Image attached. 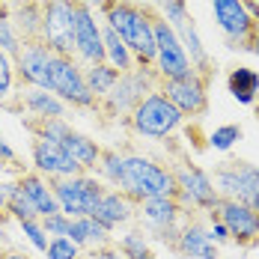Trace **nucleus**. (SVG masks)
Instances as JSON below:
<instances>
[{"label":"nucleus","mask_w":259,"mask_h":259,"mask_svg":"<svg viewBox=\"0 0 259 259\" xmlns=\"http://www.w3.org/2000/svg\"><path fill=\"white\" fill-rule=\"evenodd\" d=\"M0 188H3V197H6V214H9L12 221L21 224V221H30V218H39L36 206L30 203V197L21 191L18 182H3Z\"/></svg>","instance_id":"nucleus-27"},{"label":"nucleus","mask_w":259,"mask_h":259,"mask_svg":"<svg viewBox=\"0 0 259 259\" xmlns=\"http://www.w3.org/2000/svg\"><path fill=\"white\" fill-rule=\"evenodd\" d=\"M51 60L54 51L42 42V39H24L21 51L15 54V78L21 87H39L48 90L51 80ZM51 93V90H48Z\"/></svg>","instance_id":"nucleus-14"},{"label":"nucleus","mask_w":259,"mask_h":259,"mask_svg":"<svg viewBox=\"0 0 259 259\" xmlns=\"http://www.w3.org/2000/svg\"><path fill=\"white\" fill-rule=\"evenodd\" d=\"M227 87H230V93H233V99L238 104H256V99H259V72L247 69V66H238V69L230 72Z\"/></svg>","instance_id":"nucleus-25"},{"label":"nucleus","mask_w":259,"mask_h":259,"mask_svg":"<svg viewBox=\"0 0 259 259\" xmlns=\"http://www.w3.org/2000/svg\"><path fill=\"white\" fill-rule=\"evenodd\" d=\"M54 197L63 214L69 218H93L104 194V185L96 173H80L69 179H51Z\"/></svg>","instance_id":"nucleus-6"},{"label":"nucleus","mask_w":259,"mask_h":259,"mask_svg":"<svg viewBox=\"0 0 259 259\" xmlns=\"http://www.w3.org/2000/svg\"><path fill=\"white\" fill-rule=\"evenodd\" d=\"M158 75L155 69H143V66H134L131 72H122L119 80H116V87L104 96L99 107H102L107 116H122V119H128L131 110L137 107V104L143 102L149 93H155L158 90Z\"/></svg>","instance_id":"nucleus-4"},{"label":"nucleus","mask_w":259,"mask_h":259,"mask_svg":"<svg viewBox=\"0 0 259 259\" xmlns=\"http://www.w3.org/2000/svg\"><path fill=\"white\" fill-rule=\"evenodd\" d=\"M78 0H42V42L60 57H75Z\"/></svg>","instance_id":"nucleus-8"},{"label":"nucleus","mask_w":259,"mask_h":259,"mask_svg":"<svg viewBox=\"0 0 259 259\" xmlns=\"http://www.w3.org/2000/svg\"><path fill=\"white\" fill-rule=\"evenodd\" d=\"M69 227H72V218L63 214V211H54L48 218H42V230L48 238H66L69 235Z\"/></svg>","instance_id":"nucleus-37"},{"label":"nucleus","mask_w":259,"mask_h":259,"mask_svg":"<svg viewBox=\"0 0 259 259\" xmlns=\"http://www.w3.org/2000/svg\"><path fill=\"white\" fill-rule=\"evenodd\" d=\"M134 214H137V206L131 203L122 191L104 188V194H102V200H99V206H96V214L93 218L102 221L107 230H119V227H128L131 221H134Z\"/></svg>","instance_id":"nucleus-19"},{"label":"nucleus","mask_w":259,"mask_h":259,"mask_svg":"<svg viewBox=\"0 0 259 259\" xmlns=\"http://www.w3.org/2000/svg\"><path fill=\"white\" fill-rule=\"evenodd\" d=\"M30 161H33V170L42 173L45 179H69V176H80L83 173L80 164L60 143L42 140V137H33V143H30Z\"/></svg>","instance_id":"nucleus-15"},{"label":"nucleus","mask_w":259,"mask_h":259,"mask_svg":"<svg viewBox=\"0 0 259 259\" xmlns=\"http://www.w3.org/2000/svg\"><path fill=\"white\" fill-rule=\"evenodd\" d=\"M113 247L125 259H155L152 244H149V235L143 233V230H125L113 241Z\"/></svg>","instance_id":"nucleus-29"},{"label":"nucleus","mask_w":259,"mask_h":259,"mask_svg":"<svg viewBox=\"0 0 259 259\" xmlns=\"http://www.w3.org/2000/svg\"><path fill=\"white\" fill-rule=\"evenodd\" d=\"M0 208L6 211V197H3V188H0Z\"/></svg>","instance_id":"nucleus-43"},{"label":"nucleus","mask_w":259,"mask_h":259,"mask_svg":"<svg viewBox=\"0 0 259 259\" xmlns=\"http://www.w3.org/2000/svg\"><path fill=\"white\" fill-rule=\"evenodd\" d=\"M83 78H87V87H90V93L102 102L104 96L116 87V80H119V72L110 66V63H96V66H83Z\"/></svg>","instance_id":"nucleus-28"},{"label":"nucleus","mask_w":259,"mask_h":259,"mask_svg":"<svg viewBox=\"0 0 259 259\" xmlns=\"http://www.w3.org/2000/svg\"><path fill=\"white\" fill-rule=\"evenodd\" d=\"M155 12L170 27H179L185 18H191V12H188V0H158Z\"/></svg>","instance_id":"nucleus-33"},{"label":"nucleus","mask_w":259,"mask_h":259,"mask_svg":"<svg viewBox=\"0 0 259 259\" xmlns=\"http://www.w3.org/2000/svg\"><path fill=\"white\" fill-rule=\"evenodd\" d=\"M170 170H173L176 188H179L176 200L182 203L185 211H191V208H197V211H211V208H218L221 194L214 191V182H211V176H208L203 167H197V164H191V161H176Z\"/></svg>","instance_id":"nucleus-9"},{"label":"nucleus","mask_w":259,"mask_h":259,"mask_svg":"<svg viewBox=\"0 0 259 259\" xmlns=\"http://www.w3.org/2000/svg\"><path fill=\"white\" fill-rule=\"evenodd\" d=\"M102 45H104V63H110L119 75L122 72H131L137 63H134V54L128 51V45L110 30L107 24H102Z\"/></svg>","instance_id":"nucleus-26"},{"label":"nucleus","mask_w":259,"mask_h":259,"mask_svg":"<svg viewBox=\"0 0 259 259\" xmlns=\"http://www.w3.org/2000/svg\"><path fill=\"white\" fill-rule=\"evenodd\" d=\"M0 164H6V167H9V164H18V152L6 143L3 134H0Z\"/></svg>","instance_id":"nucleus-39"},{"label":"nucleus","mask_w":259,"mask_h":259,"mask_svg":"<svg viewBox=\"0 0 259 259\" xmlns=\"http://www.w3.org/2000/svg\"><path fill=\"white\" fill-rule=\"evenodd\" d=\"M102 24H107L134 54V63L155 69V36H152V6L131 0H102Z\"/></svg>","instance_id":"nucleus-1"},{"label":"nucleus","mask_w":259,"mask_h":259,"mask_svg":"<svg viewBox=\"0 0 259 259\" xmlns=\"http://www.w3.org/2000/svg\"><path fill=\"white\" fill-rule=\"evenodd\" d=\"M75 60L80 66L104 63L102 21L96 18V9L90 0H78L75 6Z\"/></svg>","instance_id":"nucleus-11"},{"label":"nucleus","mask_w":259,"mask_h":259,"mask_svg":"<svg viewBox=\"0 0 259 259\" xmlns=\"http://www.w3.org/2000/svg\"><path fill=\"white\" fill-rule=\"evenodd\" d=\"M173 30H176L182 48H185L188 60H191V69L208 80V75H211V57H208L206 45H203V39H200V30L194 24V18H185V21H182L179 27H173Z\"/></svg>","instance_id":"nucleus-20"},{"label":"nucleus","mask_w":259,"mask_h":259,"mask_svg":"<svg viewBox=\"0 0 259 259\" xmlns=\"http://www.w3.org/2000/svg\"><path fill=\"white\" fill-rule=\"evenodd\" d=\"M78 247H102V244H110L113 241V230H107L102 221L96 218H72V227H69V235Z\"/></svg>","instance_id":"nucleus-24"},{"label":"nucleus","mask_w":259,"mask_h":259,"mask_svg":"<svg viewBox=\"0 0 259 259\" xmlns=\"http://www.w3.org/2000/svg\"><path fill=\"white\" fill-rule=\"evenodd\" d=\"M15 60L9 57V54L0 51V102H6L9 96H15Z\"/></svg>","instance_id":"nucleus-34"},{"label":"nucleus","mask_w":259,"mask_h":259,"mask_svg":"<svg viewBox=\"0 0 259 259\" xmlns=\"http://www.w3.org/2000/svg\"><path fill=\"white\" fill-rule=\"evenodd\" d=\"M80 259H83V256H80Z\"/></svg>","instance_id":"nucleus-45"},{"label":"nucleus","mask_w":259,"mask_h":259,"mask_svg":"<svg viewBox=\"0 0 259 259\" xmlns=\"http://www.w3.org/2000/svg\"><path fill=\"white\" fill-rule=\"evenodd\" d=\"M152 36H155V75L158 80H179V78H188L194 69H191V60L182 48L176 30L167 24L161 15L155 12L152 6Z\"/></svg>","instance_id":"nucleus-10"},{"label":"nucleus","mask_w":259,"mask_h":259,"mask_svg":"<svg viewBox=\"0 0 259 259\" xmlns=\"http://www.w3.org/2000/svg\"><path fill=\"white\" fill-rule=\"evenodd\" d=\"M15 182L21 185V191L30 197V203L36 206L39 218H48L54 211H60L57 197H54V188H51V179H45V176L36 173V170H27V173H21Z\"/></svg>","instance_id":"nucleus-21"},{"label":"nucleus","mask_w":259,"mask_h":259,"mask_svg":"<svg viewBox=\"0 0 259 259\" xmlns=\"http://www.w3.org/2000/svg\"><path fill=\"white\" fill-rule=\"evenodd\" d=\"M211 12H214L218 27L227 36V45L233 51H250V39H253L256 21L247 15L244 3L241 0H211Z\"/></svg>","instance_id":"nucleus-12"},{"label":"nucleus","mask_w":259,"mask_h":259,"mask_svg":"<svg viewBox=\"0 0 259 259\" xmlns=\"http://www.w3.org/2000/svg\"><path fill=\"white\" fill-rule=\"evenodd\" d=\"M9 18L24 39H42V0H18L9 9Z\"/></svg>","instance_id":"nucleus-22"},{"label":"nucleus","mask_w":259,"mask_h":259,"mask_svg":"<svg viewBox=\"0 0 259 259\" xmlns=\"http://www.w3.org/2000/svg\"><path fill=\"white\" fill-rule=\"evenodd\" d=\"M18 227H21L24 238L30 241V244H33V247H36V250H39V253H45V250H48V241H51V238H48V235H45V230H42V218H30V221H21Z\"/></svg>","instance_id":"nucleus-35"},{"label":"nucleus","mask_w":259,"mask_h":259,"mask_svg":"<svg viewBox=\"0 0 259 259\" xmlns=\"http://www.w3.org/2000/svg\"><path fill=\"white\" fill-rule=\"evenodd\" d=\"M96 176L102 179L104 188H116L122 182V152L119 149H102V161L96 167Z\"/></svg>","instance_id":"nucleus-30"},{"label":"nucleus","mask_w":259,"mask_h":259,"mask_svg":"<svg viewBox=\"0 0 259 259\" xmlns=\"http://www.w3.org/2000/svg\"><path fill=\"white\" fill-rule=\"evenodd\" d=\"M0 259H33V256H27L21 250H6V253H0Z\"/></svg>","instance_id":"nucleus-40"},{"label":"nucleus","mask_w":259,"mask_h":259,"mask_svg":"<svg viewBox=\"0 0 259 259\" xmlns=\"http://www.w3.org/2000/svg\"><path fill=\"white\" fill-rule=\"evenodd\" d=\"M119 191L131 203H143L149 197H176V176L170 167H161L158 161L140 152H122V182Z\"/></svg>","instance_id":"nucleus-2"},{"label":"nucleus","mask_w":259,"mask_h":259,"mask_svg":"<svg viewBox=\"0 0 259 259\" xmlns=\"http://www.w3.org/2000/svg\"><path fill=\"white\" fill-rule=\"evenodd\" d=\"M214 211H218V218L227 224L230 238L238 241L241 247H250V244L259 241V211L256 208L244 206V203H238V200H221Z\"/></svg>","instance_id":"nucleus-16"},{"label":"nucleus","mask_w":259,"mask_h":259,"mask_svg":"<svg viewBox=\"0 0 259 259\" xmlns=\"http://www.w3.org/2000/svg\"><path fill=\"white\" fill-rule=\"evenodd\" d=\"M250 54H256L259 57V27L253 30V39H250Z\"/></svg>","instance_id":"nucleus-41"},{"label":"nucleus","mask_w":259,"mask_h":259,"mask_svg":"<svg viewBox=\"0 0 259 259\" xmlns=\"http://www.w3.org/2000/svg\"><path fill=\"white\" fill-rule=\"evenodd\" d=\"M60 146L78 161L83 173H96V167H99V161H102V146H99L93 137H87V134H80V131L72 128Z\"/></svg>","instance_id":"nucleus-23"},{"label":"nucleus","mask_w":259,"mask_h":259,"mask_svg":"<svg viewBox=\"0 0 259 259\" xmlns=\"http://www.w3.org/2000/svg\"><path fill=\"white\" fill-rule=\"evenodd\" d=\"M6 221H9V214H6V211H3V208H0V227H3V224H6Z\"/></svg>","instance_id":"nucleus-42"},{"label":"nucleus","mask_w":259,"mask_h":259,"mask_svg":"<svg viewBox=\"0 0 259 259\" xmlns=\"http://www.w3.org/2000/svg\"><path fill=\"white\" fill-rule=\"evenodd\" d=\"M0 51L9 54L12 60H15V54L21 51V36H18V30H15L6 9H0Z\"/></svg>","instance_id":"nucleus-31"},{"label":"nucleus","mask_w":259,"mask_h":259,"mask_svg":"<svg viewBox=\"0 0 259 259\" xmlns=\"http://www.w3.org/2000/svg\"><path fill=\"white\" fill-rule=\"evenodd\" d=\"M173 250L182 253L185 259H218V244L211 241L208 227L200 224V221H194V218H185L182 221Z\"/></svg>","instance_id":"nucleus-17"},{"label":"nucleus","mask_w":259,"mask_h":259,"mask_svg":"<svg viewBox=\"0 0 259 259\" xmlns=\"http://www.w3.org/2000/svg\"><path fill=\"white\" fill-rule=\"evenodd\" d=\"M12 107L27 110L30 119H66V104L60 102L54 93L39 90V87H18Z\"/></svg>","instance_id":"nucleus-18"},{"label":"nucleus","mask_w":259,"mask_h":259,"mask_svg":"<svg viewBox=\"0 0 259 259\" xmlns=\"http://www.w3.org/2000/svg\"><path fill=\"white\" fill-rule=\"evenodd\" d=\"M45 259H80V247L72 238H51Z\"/></svg>","instance_id":"nucleus-36"},{"label":"nucleus","mask_w":259,"mask_h":259,"mask_svg":"<svg viewBox=\"0 0 259 259\" xmlns=\"http://www.w3.org/2000/svg\"><path fill=\"white\" fill-rule=\"evenodd\" d=\"M241 3H247V0H241Z\"/></svg>","instance_id":"nucleus-44"},{"label":"nucleus","mask_w":259,"mask_h":259,"mask_svg":"<svg viewBox=\"0 0 259 259\" xmlns=\"http://www.w3.org/2000/svg\"><path fill=\"white\" fill-rule=\"evenodd\" d=\"M182 122H185V116L167 102V96H164L161 90L149 93L143 102L131 110L128 119H125V125H128L137 137H146V140L173 137V134L182 128Z\"/></svg>","instance_id":"nucleus-3"},{"label":"nucleus","mask_w":259,"mask_h":259,"mask_svg":"<svg viewBox=\"0 0 259 259\" xmlns=\"http://www.w3.org/2000/svg\"><path fill=\"white\" fill-rule=\"evenodd\" d=\"M235 140H241V125H218V128L208 134V149L214 152H230L235 146Z\"/></svg>","instance_id":"nucleus-32"},{"label":"nucleus","mask_w":259,"mask_h":259,"mask_svg":"<svg viewBox=\"0 0 259 259\" xmlns=\"http://www.w3.org/2000/svg\"><path fill=\"white\" fill-rule=\"evenodd\" d=\"M90 259H125L116 247H113V241L110 244H102V247H93V256Z\"/></svg>","instance_id":"nucleus-38"},{"label":"nucleus","mask_w":259,"mask_h":259,"mask_svg":"<svg viewBox=\"0 0 259 259\" xmlns=\"http://www.w3.org/2000/svg\"><path fill=\"white\" fill-rule=\"evenodd\" d=\"M188 214L191 211H185L176 197H149V200L137 203V218L146 227L143 233L149 235V238H155V241L170 244V247L176 244L179 227Z\"/></svg>","instance_id":"nucleus-7"},{"label":"nucleus","mask_w":259,"mask_h":259,"mask_svg":"<svg viewBox=\"0 0 259 259\" xmlns=\"http://www.w3.org/2000/svg\"><path fill=\"white\" fill-rule=\"evenodd\" d=\"M208 80L197 72H191L188 78L179 80H161L158 90L167 96V102L179 110L185 119H194V116H203L208 107V93H206Z\"/></svg>","instance_id":"nucleus-13"},{"label":"nucleus","mask_w":259,"mask_h":259,"mask_svg":"<svg viewBox=\"0 0 259 259\" xmlns=\"http://www.w3.org/2000/svg\"><path fill=\"white\" fill-rule=\"evenodd\" d=\"M48 90H51L66 107H78V110H96V107H99V99H96V96L90 93V87H87L83 66H80L75 57H60V54H54Z\"/></svg>","instance_id":"nucleus-5"}]
</instances>
